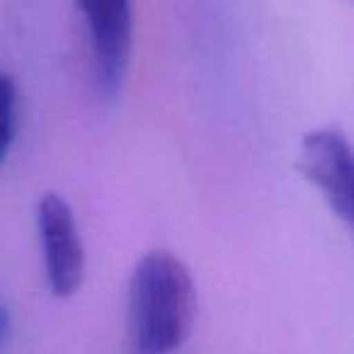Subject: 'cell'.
Segmentation results:
<instances>
[{"label": "cell", "mask_w": 354, "mask_h": 354, "mask_svg": "<svg viewBox=\"0 0 354 354\" xmlns=\"http://www.w3.org/2000/svg\"><path fill=\"white\" fill-rule=\"evenodd\" d=\"M197 320V286L175 252L151 250L129 279L127 323L133 354H172Z\"/></svg>", "instance_id": "obj_1"}, {"label": "cell", "mask_w": 354, "mask_h": 354, "mask_svg": "<svg viewBox=\"0 0 354 354\" xmlns=\"http://www.w3.org/2000/svg\"><path fill=\"white\" fill-rule=\"evenodd\" d=\"M37 233L51 294L68 299L83 284L85 248L73 209L61 194H41L37 204Z\"/></svg>", "instance_id": "obj_4"}, {"label": "cell", "mask_w": 354, "mask_h": 354, "mask_svg": "<svg viewBox=\"0 0 354 354\" xmlns=\"http://www.w3.org/2000/svg\"><path fill=\"white\" fill-rule=\"evenodd\" d=\"M296 167L354 238V143L347 133L335 127L308 131L301 138Z\"/></svg>", "instance_id": "obj_2"}, {"label": "cell", "mask_w": 354, "mask_h": 354, "mask_svg": "<svg viewBox=\"0 0 354 354\" xmlns=\"http://www.w3.org/2000/svg\"><path fill=\"white\" fill-rule=\"evenodd\" d=\"M10 333H12V320H10V313L3 304H0V352L8 347L10 342Z\"/></svg>", "instance_id": "obj_6"}, {"label": "cell", "mask_w": 354, "mask_h": 354, "mask_svg": "<svg viewBox=\"0 0 354 354\" xmlns=\"http://www.w3.org/2000/svg\"><path fill=\"white\" fill-rule=\"evenodd\" d=\"M75 3L88 27L97 93L107 102H114L122 95L131 66V0H75Z\"/></svg>", "instance_id": "obj_3"}, {"label": "cell", "mask_w": 354, "mask_h": 354, "mask_svg": "<svg viewBox=\"0 0 354 354\" xmlns=\"http://www.w3.org/2000/svg\"><path fill=\"white\" fill-rule=\"evenodd\" d=\"M17 131V83L10 73H0V165L6 162Z\"/></svg>", "instance_id": "obj_5"}]
</instances>
